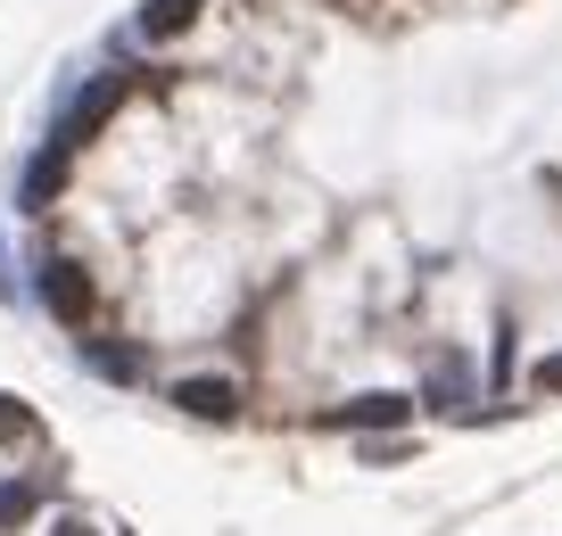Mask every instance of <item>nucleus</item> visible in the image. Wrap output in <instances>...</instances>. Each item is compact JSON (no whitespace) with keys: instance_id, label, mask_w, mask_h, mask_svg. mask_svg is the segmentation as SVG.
Here are the masks:
<instances>
[{"instance_id":"obj_1","label":"nucleus","mask_w":562,"mask_h":536,"mask_svg":"<svg viewBox=\"0 0 562 536\" xmlns=\"http://www.w3.org/2000/svg\"><path fill=\"white\" fill-rule=\"evenodd\" d=\"M175 404L199 413V421H232V413H240V388H232V380H182Z\"/></svg>"},{"instance_id":"obj_2","label":"nucleus","mask_w":562,"mask_h":536,"mask_svg":"<svg viewBox=\"0 0 562 536\" xmlns=\"http://www.w3.org/2000/svg\"><path fill=\"white\" fill-rule=\"evenodd\" d=\"M405 413H414V397H356L339 421H348V430H389V421H405Z\"/></svg>"},{"instance_id":"obj_3","label":"nucleus","mask_w":562,"mask_h":536,"mask_svg":"<svg viewBox=\"0 0 562 536\" xmlns=\"http://www.w3.org/2000/svg\"><path fill=\"white\" fill-rule=\"evenodd\" d=\"M191 18H199V0H149V18H140V25H149V34H182Z\"/></svg>"},{"instance_id":"obj_4","label":"nucleus","mask_w":562,"mask_h":536,"mask_svg":"<svg viewBox=\"0 0 562 536\" xmlns=\"http://www.w3.org/2000/svg\"><path fill=\"white\" fill-rule=\"evenodd\" d=\"M50 306L67 313V322H75V313L91 306V289H83V281H75V264H58V281H50Z\"/></svg>"},{"instance_id":"obj_5","label":"nucleus","mask_w":562,"mask_h":536,"mask_svg":"<svg viewBox=\"0 0 562 536\" xmlns=\"http://www.w3.org/2000/svg\"><path fill=\"white\" fill-rule=\"evenodd\" d=\"M538 388H546V397H562V355H554V364H538Z\"/></svg>"}]
</instances>
